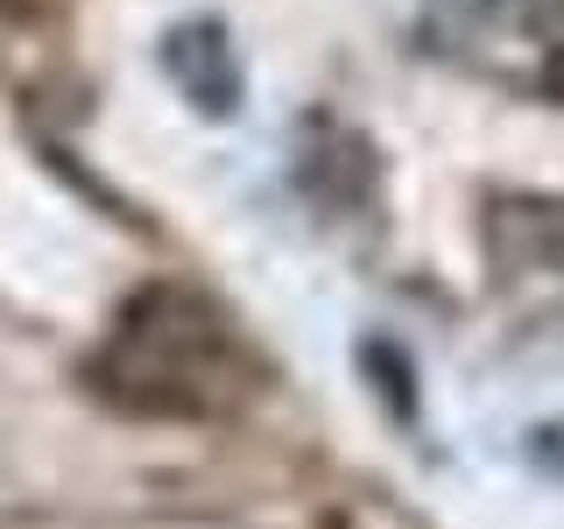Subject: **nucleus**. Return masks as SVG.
<instances>
[{"instance_id":"nucleus-1","label":"nucleus","mask_w":564,"mask_h":529,"mask_svg":"<svg viewBox=\"0 0 564 529\" xmlns=\"http://www.w3.org/2000/svg\"><path fill=\"white\" fill-rule=\"evenodd\" d=\"M93 381L134 417H226L254 396V360L205 296L163 282L120 311L113 339L93 360Z\"/></svg>"},{"instance_id":"nucleus-2","label":"nucleus","mask_w":564,"mask_h":529,"mask_svg":"<svg viewBox=\"0 0 564 529\" xmlns=\"http://www.w3.org/2000/svg\"><path fill=\"white\" fill-rule=\"evenodd\" d=\"M431 43L501 85L564 99V0H431Z\"/></svg>"}]
</instances>
